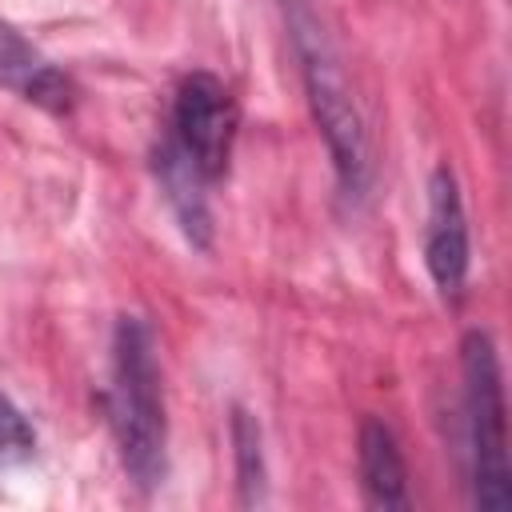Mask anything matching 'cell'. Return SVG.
<instances>
[{
	"label": "cell",
	"instance_id": "obj_3",
	"mask_svg": "<svg viewBox=\"0 0 512 512\" xmlns=\"http://www.w3.org/2000/svg\"><path fill=\"white\" fill-rule=\"evenodd\" d=\"M464 372V428H468V480L476 508L512 504V468H508V408H504V372L496 340L484 328H472L460 344Z\"/></svg>",
	"mask_w": 512,
	"mask_h": 512
},
{
	"label": "cell",
	"instance_id": "obj_4",
	"mask_svg": "<svg viewBox=\"0 0 512 512\" xmlns=\"http://www.w3.org/2000/svg\"><path fill=\"white\" fill-rule=\"evenodd\" d=\"M236 128H240V112L220 76L192 72L180 80L176 100H172L168 136L180 144V152L200 168L208 184H216L228 172Z\"/></svg>",
	"mask_w": 512,
	"mask_h": 512
},
{
	"label": "cell",
	"instance_id": "obj_2",
	"mask_svg": "<svg viewBox=\"0 0 512 512\" xmlns=\"http://www.w3.org/2000/svg\"><path fill=\"white\" fill-rule=\"evenodd\" d=\"M288 32H292V48H296V60H300L312 120H316V128L328 144L332 168H336V184L348 200H364L368 184H372L368 128H364V116L352 100V88H348L344 72H340L336 48L324 36L308 0H288Z\"/></svg>",
	"mask_w": 512,
	"mask_h": 512
},
{
	"label": "cell",
	"instance_id": "obj_8",
	"mask_svg": "<svg viewBox=\"0 0 512 512\" xmlns=\"http://www.w3.org/2000/svg\"><path fill=\"white\" fill-rule=\"evenodd\" d=\"M356 456H360V488L368 508H408V468L392 428L380 420H364Z\"/></svg>",
	"mask_w": 512,
	"mask_h": 512
},
{
	"label": "cell",
	"instance_id": "obj_10",
	"mask_svg": "<svg viewBox=\"0 0 512 512\" xmlns=\"http://www.w3.org/2000/svg\"><path fill=\"white\" fill-rule=\"evenodd\" d=\"M36 456V428L28 424V416L0 392V472L16 468L24 460Z\"/></svg>",
	"mask_w": 512,
	"mask_h": 512
},
{
	"label": "cell",
	"instance_id": "obj_6",
	"mask_svg": "<svg viewBox=\"0 0 512 512\" xmlns=\"http://www.w3.org/2000/svg\"><path fill=\"white\" fill-rule=\"evenodd\" d=\"M0 88L44 112H68L76 96L72 80L8 20H0Z\"/></svg>",
	"mask_w": 512,
	"mask_h": 512
},
{
	"label": "cell",
	"instance_id": "obj_9",
	"mask_svg": "<svg viewBox=\"0 0 512 512\" xmlns=\"http://www.w3.org/2000/svg\"><path fill=\"white\" fill-rule=\"evenodd\" d=\"M232 444H236V484H240V504H260L264 500V444H260V424L244 408L232 412Z\"/></svg>",
	"mask_w": 512,
	"mask_h": 512
},
{
	"label": "cell",
	"instance_id": "obj_7",
	"mask_svg": "<svg viewBox=\"0 0 512 512\" xmlns=\"http://www.w3.org/2000/svg\"><path fill=\"white\" fill-rule=\"evenodd\" d=\"M156 180H160V192L176 216V224L184 228V236L196 244V248H208L212 244V212H208V180L200 176V168L180 152V144L164 132L160 148H156Z\"/></svg>",
	"mask_w": 512,
	"mask_h": 512
},
{
	"label": "cell",
	"instance_id": "obj_5",
	"mask_svg": "<svg viewBox=\"0 0 512 512\" xmlns=\"http://www.w3.org/2000/svg\"><path fill=\"white\" fill-rule=\"evenodd\" d=\"M424 264L444 300H456L468 284L472 244H468V216L460 200L456 172L436 164L428 176V228H424Z\"/></svg>",
	"mask_w": 512,
	"mask_h": 512
},
{
	"label": "cell",
	"instance_id": "obj_1",
	"mask_svg": "<svg viewBox=\"0 0 512 512\" xmlns=\"http://www.w3.org/2000/svg\"><path fill=\"white\" fill-rule=\"evenodd\" d=\"M108 420L128 480L140 492L160 488L168 472V420H164L156 340L140 316H120L112 332Z\"/></svg>",
	"mask_w": 512,
	"mask_h": 512
}]
</instances>
